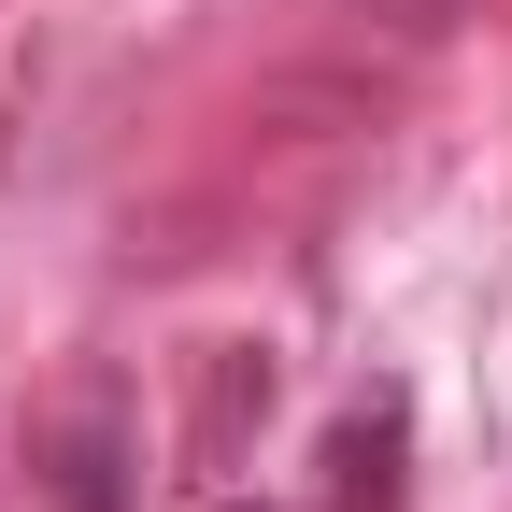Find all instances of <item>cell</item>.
I'll return each mask as SVG.
<instances>
[{
    "instance_id": "obj_1",
    "label": "cell",
    "mask_w": 512,
    "mask_h": 512,
    "mask_svg": "<svg viewBox=\"0 0 512 512\" xmlns=\"http://www.w3.org/2000/svg\"><path fill=\"white\" fill-rule=\"evenodd\" d=\"M384 456H399V399H370V413L342 427V498H356V512H399V484H384Z\"/></svg>"
},
{
    "instance_id": "obj_2",
    "label": "cell",
    "mask_w": 512,
    "mask_h": 512,
    "mask_svg": "<svg viewBox=\"0 0 512 512\" xmlns=\"http://www.w3.org/2000/svg\"><path fill=\"white\" fill-rule=\"evenodd\" d=\"M57 498H72V512H114V441H100V427L57 456Z\"/></svg>"
}]
</instances>
